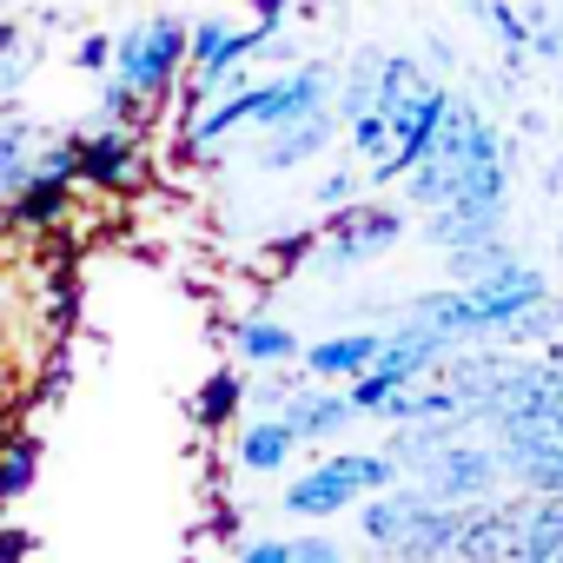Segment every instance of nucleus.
<instances>
[{"label":"nucleus","instance_id":"nucleus-1","mask_svg":"<svg viewBox=\"0 0 563 563\" xmlns=\"http://www.w3.org/2000/svg\"><path fill=\"white\" fill-rule=\"evenodd\" d=\"M391 484H398V464L385 451H339V457H325L286 484V510L292 517H332V510L365 504L372 490H391Z\"/></svg>","mask_w":563,"mask_h":563},{"label":"nucleus","instance_id":"nucleus-2","mask_svg":"<svg viewBox=\"0 0 563 563\" xmlns=\"http://www.w3.org/2000/svg\"><path fill=\"white\" fill-rule=\"evenodd\" d=\"M179 67H186V27H179V21H146V27H133V34L113 47V80L133 87L146 107H159V100L173 93Z\"/></svg>","mask_w":563,"mask_h":563},{"label":"nucleus","instance_id":"nucleus-3","mask_svg":"<svg viewBox=\"0 0 563 563\" xmlns=\"http://www.w3.org/2000/svg\"><path fill=\"white\" fill-rule=\"evenodd\" d=\"M411 477H418L424 504H484V497L497 490V477H504V457H497L490 444L457 438V444H444L438 457H424Z\"/></svg>","mask_w":563,"mask_h":563},{"label":"nucleus","instance_id":"nucleus-4","mask_svg":"<svg viewBox=\"0 0 563 563\" xmlns=\"http://www.w3.org/2000/svg\"><path fill=\"white\" fill-rule=\"evenodd\" d=\"M490 563H563V497H510L504 504V543Z\"/></svg>","mask_w":563,"mask_h":563},{"label":"nucleus","instance_id":"nucleus-5","mask_svg":"<svg viewBox=\"0 0 563 563\" xmlns=\"http://www.w3.org/2000/svg\"><path fill=\"white\" fill-rule=\"evenodd\" d=\"M464 299H471V312H477V332L490 339V332H504L510 319H523V312H530L537 299H550V292H543V272H537V265L504 258V265H490V272L471 278Z\"/></svg>","mask_w":563,"mask_h":563},{"label":"nucleus","instance_id":"nucleus-6","mask_svg":"<svg viewBox=\"0 0 563 563\" xmlns=\"http://www.w3.org/2000/svg\"><path fill=\"white\" fill-rule=\"evenodd\" d=\"M444 113H451V93H444V87H424V93H411L405 107H391V153H385V166H372V179H405V173L431 153Z\"/></svg>","mask_w":563,"mask_h":563},{"label":"nucleus","instance_id":"nucleus-7","mask_svg":"<svg viewBox=\"0 0 563 563\" xmlns=\"http://www.w3.org/2000/svg\"><path fill=\"white\" fill-rule=\"evenodd\" d=\"M239 107H245V126H292V120H306V113L325 107V74L319 67H299L286 80L239 87Z\"/></svg>","mask_w":563,"mask_h":563},{"label":"nucleus","instance_id":"nucleus-8","mask_svg":"<svg viewBox=\"0 0 563 563\" xmlns=\"http://www.w3.org/2000/svg\"><path fill=\"white\" fill-rule=\"evenodd\" d=\"M74 166H80L87 186H107V192H133L146 179V153L133 146L126 126H100V133L74 140Z\"/></svg>","mask_w":563,"mask_h":563},{"label":"nucleus","instance_id":"nucleus-9","mask_svg":"<svg viewBox=\"0 0 563 563\" xmlns=\"http://www.w3.org/2000/svg\"><path fill=\"white\" fill-rule=\"evenodd\" d=\"M497 457L504 471L537 490V497H563V438H550L543 424H523V431H504L497 438Z\"/></svg>","mask_w":563,"mask_h":563},{"label":"nucleus","instance_id":"nucleus-10","mask_svg":"<svg viewBox=\"0 0 563 563\" xmlns=\"http://www.w3.org/2000/svg\"><path fill=\"white\" fill-rule=\"evenodd\" d=\"M258 41H265V27H225V21H206V27L186 34V67L199 74V87H219V80H232V67H239Z\"/></svg>","mask_w":563,"mask_h":563},{"label":"nucleus","instance_id":"nucleus-11","mask_svg":"<svg viewBox=\"0 0 563 563\" xmlns=\"http://www.w3.org/2000/svg\"><path fill=\"white\" fill-rule=\"evenodd\" d=\"M411 332H424V339H438L444 352L451 345H471V339H484L477 332V312H471V299H464V286H444V292H424L418 306H411V319H405Z\"/></svg>","mask_w":563,"mask_h":563},{"label":"nucleus","instance_id":"nucleus-12","mask_svg":"<svg viewBox=\"0 0 563 563\" xmlns=\"http://www.w3.org/2000/svg\"><path fill=\"white\" fill-rule=\"evenodd\" d=\"M398 232H405V219H398L391 206H345V212H339V239H332V258H339V265H358V258L385 252Z\"/></svg>","mask_w":563,"mask_h":563},{"label":"nucleus","instance_id":"nucleus-13","mask_svg":"<svg viewBox=\"0 0 563 563\" xmlns=\"http://www.w3.org/2000/svg\"><path fill=\"white\" fill-rule=\"evenodd\" d=\"M457 523H464V504H424V510L411 517V530H405L385 556H398V563H444L451 543H457Z\"/></svg>","mask_w":563,"mask_h":563},{"label":"nucleus","instance_id":"nucleus-14","mask_svg":"<svg viewBox=\"0 0 563 563\" xmlns=\"http://www.w3.org/2000/svg\"><path fill=\"white\" fill-rule=\"evenodd\" d=\"M278 418L292 424L299 444H312V438L345 431V424L358 418V405H352V391H299V398H286V411H278Z\"/></svg>","mask_w":563,"mask_h":563},{"label":"nucleus","instance_id":"nucleus-15","mask_svg":"<svg viewBox=\"0 0 563 563\" xmlns=\"http://www.w3.org/2000/svg\"><path fill=\"white\" fill-rule=\"evenodd\" d=\"M418 510H424V490H418V484H411V490H398V484H391V490H372V497H365L358 530H365V543H372V550H391V543L411 530V517H418Z\"/></svg>","mask_w":563,"mask_h":563},{"label":"nucleus","instance_id":"nucleus-16","mask_svg":"<svg viewBox=\"0 0 563 563\" xmlns=\"http://www.w3.org/2000/svg\"><path fill=\"white\" fill-rule=\"evenodd\" d=\"M325 140H332V120H325V107H319V113H306V120H292V126H272V140H265V159H258V166L286 173V166H299V159H319V153H325Z\"/></svg>","mask_w":563,"mask_h":563},{"label":"nucleus","instance_id":"nucleus-17","mask_svg":"<svg viewBox=\"0 0 563 563\" xmlns=\"http://www.w3.org/2000/svg\"><path fill=\"white\" fill-rule=\"evenodd\" d=\"M378 352H385V332H339V339L312 345V352H306V365H312L319 378H358Z\"/></svg>","mask_w":563,"mask_h":563},{"label":"nucleus","instance_id":"nucleus-18","mask_svg":"<svg viewBox=\"0 0 563 563\" xmlns=\"http://www.w3.org/2000/svg\"><path fill=\"white\" fill-rule=\"evenodd\" d=\"M299 451V438H292V424L286 418H258V424H245V438H239V464L245 471H278V464H286Z\"/></svg>","mask_w":563,"mask_h":563},{"label":"nucleus","instance_id":"nucleus-19","mask_svg":"<svg viewBox=\"0 0 563 563\" xmlns=\"http://www.w3.org/2000/svg\"><path fill=\"white\" fill-rule=\"evenodd\" d=\"M239 352H245L252 365H286V358L299 352V339L278 325V319H245V325H239Z\"/></svg>","mask_w":563,"mask_h":563},{"label":"nucleus","instance_id":"nucleus-20","mask_svg":"<svg viewBox=\"0 0 563 563\" xmlns=\"http://www.w3.org/2000/svg\"><path fill=\"white\" fill-rule=\"evenodd\" d=\"M34 159H27V126H0V199H14L27 186Z\"/></svg>","mask_w":563,"mask_h":563},{"label":"nucleus","instance_id":"nucleus-21","mask_svg":"<svg viewBox=\"0 0 563 563\" xmlns=\"http://www.w3.org/2000/svg\"><path fill=\"white\" fill-rule=\"evenodd\" d=\"M556 332H563V312H556L550 299H537V306H530L523 319H510L497 339H504V345H537V339H556Z\"/></svg>","mask_w":563,"mask_h":563},{"label":"nucleus","instance_id":"nucleus-22","mask_svg":"<svg viewBox=\"0 0 563 563\" xmlns=\"http://www.w3.org/2000/svg\"><path fill=\"white\" fill-rule=\"evenodd\" d=\"M378 107V54H365L358 67H352V80H345V100H339V113L345 120H358V113H372Z\"/></svg>","mask_w":563,"mask_h":563},{"label":"nucleus","instance_id":"nucleus-23","mask_svg":"<svg viewBox=\"0 0 563 563\" xmlns=\"http://www.w3.org/2000/svg\"><path fill=\"white\" fill-rule=\"evenodd\" d=\"M352 146H358L372 166H385V153H391V113H378V107L358 113V120H352Z\"/></svg>","mask_w":563,"mask_h":563},{"label":"nucleus","instance_id":"nucleus-24","mask_svg":"<svg viewBox=\"0 0 563 563\" xmlns=\"http://www.w3.org/2000/svg\"><path fill=\"white\" fill-rule=\"evenodd\" d=\"M484 14H490V27L504 34V47H510V54H523V47H530V27H523L510 8H484Z\"/></svg>","mask_w":563,"mask_h":563},{"label":"nucleus","instance_id":"nucleus-25","mask_svg":"<svg viewBox=\"0 0 563 563\" xmlns=\"http://www.w3.org/2000/svg\"><path fill=\"white\" fill-rule=\"evenodd\" d=\"M292 563H345V556H339L332 537H299V543H292Z\"/></svg>","mask_w":563,"mask_h":563},{"label":"nucleus","instance_id":"nucleus-26","mask_svg":"<svg viewBox=\"0 0 563 563\" xmlns=\"http://www.w3.org/2000/svg\"><path fill=\"white\" fill-rule=\"evenodd\" d=\"M239 563H292V543L286 537H265V543H245Z\"/></svg>","mask_w":563,"mask_h":563},{"label":"nucleus","instance_id":"nucleus-27","mask_svg":"<svg viewBox=\"0 0 563 563\" xmlns=\"http://www.w3.org/2000/svg\"><path fill=\"white\" fill-rule=\"evenodd\" d=\"M232 405H239V378H212L206 385V418H225Z\"/></svg>","mask_w":563,"mask_h":563},{"label":"nucleus","instance_id":"nucleus-28","mask_svg":"<svg viewBox=\"0 0 563 563\" xmlns=\"http://www.w3.org/2000/svg\"><path fill=\"white\" fill-rule=\"evenodd\" d=\"M27 471H34V451H14L8 464H0V497H14L27 484Z\"/></svg>","mask_w":563,"mask_h":563},{"label":"nucleus","instance_id":"nucleus-29","mask_svg":"<svg viewBox=\"0 0 563 563\" xmlns=\"http://www.w3.org/2000/svg\"><path fill=\"white\" fill-rule=\"evenodd\" d=\"M252 14H258V27L272 34V27H278V14H286V0H252Z\"/></svg>","mask_w":563,"mask_h":563},{"label":"nucleus","instance_id":"nucleus-30","mask_svg":"<svg viewBox=\"0 0 563 563\" xmlns=\"http://www.w3.org/2000/svg\"><path fill=\"white\" fill-rule=\"evenodd\" d=\"M107 54H113L107 41H87V54H80V67H107Z\"/></svg>","mask_w":563,"mask_h":563},{"label":"nucleus","instance_id":"nucleus-31","mask_svg":"<svg viewBox=\"0 0 563 563\" xmlns=\"http://www.w3.org/2000/svg\"><path fill=\"white\" fill-rule=\"evenodd\" d=\"M345 192H352V179H345V173H332V179H325V206H339Z\"/></svg>","mask_w":563,"mask_h":563},{"label":"nucleus","instance_id":"nucleus-32","mask_svg":"<svg viewBox=\"0 0 563 563\" xmlns=\"http://www.w3.org/2000/svg\"><path fill=\"white\" fill-rule=\"evenodd\" d=\"M550 192H556V199H563V153H556V159H550Z\"/></svg>","mask_w":563,"mask_h":563},{"label":"nucleus","instance_id":"nucleus-33","mask_svg":"<svg viewBox=\"0 0 563 563\" xmlns=\"http://www.w3.org/2000/svg\"><path fill=\"white\" fill-rule=\"evenodd\" d=\"M8 47H14V27H8V21H0V54H8Z\"/></svg>","mask_w":563,"mask_h":563}]
</instances>
